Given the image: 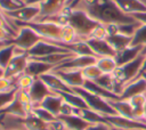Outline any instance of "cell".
I'll use <instances>...</instances> for the list:
<instances>
[{
    "mask_svg": "<svg viewBox=\"0 0 146 130\" xmlns=\"http://www.w3.org/2000/svg\"><path fill=\"white\" fill-rule=\"evenodd\" d=\"M70 8L84 10L90 17L103 25H120L137 22L132 16L124 14L113 0H80Z\"/></svg>",
    "mask_w": 146,
    "mask_h": 130,
    "instance_id": "6da1fadb",
    "label": "cell"
},
{
    "mask_svg": "<svg viewBox=\"0 0 146 130\" xmlns=\"http://www.w3.org/2000/svg\"><path fill=\"white\" fill-rule=\"evenodd\" d=\"M64 24L68 25L80 40L86 41L92 34V32L100 25L99 22L90 17L84 10L78 8H64Z\"/></svg>",
    "mask_w": 146,
    "mask_h": 130,
    "instance_id": "7a4b0ae2",
    "label": "cell"
},
{
    "mask_svg": "<svg viewBox=\"0 0 146 130\" xmlns=\"http://www.w3.org/2000/svg\"><path fill=\"white\" fill-rule=\"evenodd\" d=\"M1 130H50V127L33 114L27 116L2 115Z\"/></svg>",
    "mask_w": 146,
    "mask_h": 130,
    "instance_id": "3957f363",
    "label": "cell"
},
{
    "mask_svg": "<svg viewBox=\"0 0 146 130\" xmlns=\"http://www.w3.org/2000/svg\"><path fill=\"white\" fill-rule=\"evenodd\" d=\"M15 26H27L34 30L42 39L46 40H52V41H62L64 40V33H65V25L51 23V22H40V21H33L27 23H21V22H13Z\"/></svg>",
    "mask_w": 146,
    "mask_h": 130,
    "instance_id": "277c9868",
    "label": "cell"
},
{
    "mask_svg": "<svg viewBox=\"0 0 146 130\" xmlns=\"http://www.w3.org/2000/svg\"><path fill=\"white\" fill-rule=\"evenodd\" d=\"M72 90L84 99V101L87 103V105L90 109H92V111H95V112H97L102 115H114V114H116L115 111L113 109V107L110 105L107 99L88 91L83 87L72 88Z\"/></svg>",
    "mask_w": 146,
    "mask_h": 130,
    "instance_id": "5b68a950",
    "label": "cell"
},
{
    "mask_svg": "<svg viewBox=\"0 0 146 130\" xmlns=\"http://www.w3.org/2000/svg\"><path fill=\"white\" fill-rule=\"evenodd\" d=\"M144 56L145 55L141 54L137 58H135L133 60H131L127 64H123L121 66H117V68L114 71L113 76L119 82V84L122 87V89L127 83H129V82H131L138 78L141 65H143Z\"/></svg>",
    "mask_w": 146,
    "mask_h": 130,
    "instance_id": "8992f818",
    "label": "cell"
},
{
    "mask_svg": "<svg viewBox=\"0 0 146 130\" xmlns=\"http://www.w3.org/2000/svg\"><path fill=\"white\" fill-rule=\"evenodd\" d=\"M18 33L17 35L9 41L10 44H14L17 49H21L23 51H29L33 46H35L42 38L31 27L27 26H18Z\"/></svg>",
    "mask_w": 146,
    "mask_h": 130,
    "instance_id": "52a82bcc",
    "label": "cell"
},
{
    "mask_svg": "<svg viewBox=\"0 0 146 130\" xmlns=\"http://www.w3.org/2000/svg\"><path fill=\"white\" fill-rule=\"evenodd\" d=\"M29 59H30V57L26 51H23V50L16 48V52H15L14 57L11 58V60L9 62L7 67L3 70V76L15 80L19 75H22L25 72Z\"/></svg>",
    "mask_w": 146,
    "mask_h": 130,
    "instance_id": "ba28073f",
    "label": "cell"
},
{
    "mask_svg": "<svg viewBox=\"0 0 146 130\" xmlns=\"http://www.w3.org/2000/svg\"><path fill=\"white\" fill-rule=\"evenodd\" d=\"M40 14V5H25L24 7L9 11V13H3V15L9 18L11 22H21V23H27V22H33L39 17Z\"/></svg>",
    "mask_w": 146,
    "mask_h": 130,
    "instance_id": "9c48e42d",
    "label": "cell"
},
{
    "mask_svg": "<svg viewBox=\"0 0 146 130\" xmlns=\"http://www.w3.org/2000/svg\"><path fill=\"white\" fill-rule=\"evenodd\" d=\"M106 122L114 129L119 130H141L146 129V122L141 120H133L123 117L121 115H104Z\"/></svg>",
    "mask_w": 146,
    "mask_h": 130,
    "instance_id": "30bf717a",
    "label": "cell"
},
{
    "mask_svg": "<svg viewBox=\"0 0 146 130\" xmlns=\"http://www.w3.org/2000/svg\"><path fill=\"white\" fill-rule=\"evenodd\" d=\"M58 52H71V51L48 40L42 39L27 51V55L30 58H39V57H44V56H48L51 54H58Z\"/></svg>",
    "mask_w": 146,
    "mask_h": 130,
    "instance_id": "8fae6325",
    "label": "cell"
},
{
    "mask_svg": "<svg viewBox=\"0 0 146 130\" xmlns=\"http://www.w3.org/2000/svg\"><path fill=\"white\" fill-rule=\"evenodd\" d=\"M97 57L88 55H74L71 58L65 59L62 64L56 66L52 71L57 70H82L89 65H94L97 62Z\"/></svg>",
    "mask_w": 146,
    "mask_h": 130,
    "instance_id": "7c38bea8",
    "label": "cell"
},
{
    "mask_svg": "<svg viewBox=\"0 0 146 130\" xmlns=\"http://www.w3.org/2000/svg\"><path fill=\"white\" fill-rule=\"evenodd\" d=\"M87 44L94 52V55L97 58L100 57H115L116 52L111 47V44L106 41V39H96V38H89L86 40Z\"/></svg>",
    "mask_w": 146,
    "mask_h": 130,
    "instance_id": "4fadbf2b",
    "label": "cell"
},
{
    "mask_svg": "<svg viewBox=\"0 0 146 130\" xmlns=\"http://www.w3.org/2000/svg\"><path fill=\"white\" fill-rule=\"evenodd\" d=\"M56 75H58L63 82L68 86L71 89L72 88H78V87H83L84 79L82 76L81 70H57V71H51Z\"/></svg>",
    "mask_w": 146,
    "mask_h": 130,
    "instance_id": "5bb4252c",
    "label": "cell"
},
{
    "mask_svg": "<svg viewBox=\"0 0 146 130\" xmlns=\"http://www.w3.org/2000/svg\"><path fill=\"white\" fill-rule=\"evenodd\" d=\"M40 5V14L35 21H41L62 13L65 8L64 0H44Z\"/></svg>",
    "mask_w": 146,
    "mask_h": 130,
    "instance_id": "9a60e30c",
    "label": "cell"
},
{
    "mask_svg": "<svg viewBox=\"0 0 146 130\" xmlns=\"http://www.w3.org/2000/svg\"><path fill=\"white\" fill-rule=\"evenodd\" d=\"M145 92H146V80L143 76H140V78L127 83L123 87L120 98L121 99H130L135 96L145 95Z\"/></svg>",
    "mask_w": 146,
    "mask_h": 130,
    "instance_id": "2e32d148",
    "label": "cell"
},
{
    "mask_svg": "<svg viewBox=\"0 0 146 130\" xmlns=\"http://www.w3.org/2000/svg\"><path fill=\"white\" fill-rule=\"evenodd\" d=\"M27 92H29V95L31 97V100L34 104V106H38L47 96L52 94V91L44 84V82L40 78H36L34 80L33 84L27 90Z\"/></svg>",
    "mask_w": 146,
    "mask_h": 130,
    "instance_id": "e0dca14e",
    "label": "cell"
},
{
    "mask_svg": "<svg viewBox=\"0 0 146 130\" xmlns=\"http://www.w3.org/2000/svg\"><path fill=\"white\" fill-rule=\"evenodd\" d=\"M52 70H54V66H51V65H49L47 63H43L41 60L30 58L24 73L36 79V78H40L41 75H43L46 73L51 72Z\"/></svg>",
    "mask_w": 146,
    "mask_h": 130,
    "instance_id": "ac0fdd59",
    "label": "cell"
},
{
    "mask_svg": "<svg viewBox=\"0 0 146 130\" xmlns=\"http://www.w3.org/2000/svg\"><path fill=\"white\" fill-rule=\"evenodd\" d=\"M64 104V100L63 98L56 94V92H52L50 94L49 96H47L38 106L47 109L48 112H50L51 114H54L56 117L60 114V109H62V106Z\"/></svg>",
    "mask_w": 146,
    "mask_h": 130,
    "instance_id": "d6986e66",
    "label": "cell"
},
{
    "mask_svg": "<svg viewBox=\"0 0 146 130\" xmlns=\"http://www.w3.org/2000/svg\"><path fill=\"white\" fill-rule=\"evenodd\" d=\"M40 79L44 82V84L52 91V92H59V91H72V89L66 86L63 80L56 75L54 72H49V73H46L43 75L40 76Z\"/></svg>",
    "mask_w": 146,
    "mask_h": 130,
    "instance_id": "ffe728a7",
    "label": "cell"
},
{
    "mask_svg": "<svg viewBox=\"0 0 146 130\" xmlns=\"http://www.w3.org/2000/svg\"><path fill=\"white\" fill-rule=\"evenodd\" d=\"M108 103L113 107V109L115 111V113L117 115H121V116L128 117V119L137 120L135 116L133 108H132V106L128 99H121V98L120 99H110Z\"/></svg>",
    "mask_w": 146,
    "mask_h": 130,
    "instance_id": "44dd1931",
    "label": "cell"
},
{
    "mask_svg": "<svg viewBox=\"0 0 146 130\" xmlns=\"http://www.w3.org/2000/svg\"><path fill=\"white\" fill-rule=\"evenodd\" d=\"M116 6L127 15H135L141 11H146V6L140 0H113Z\"/></svg>",
    "mask_w": 146,
    "mask_h": 130,
    "instance_id": "7402d4cb",
    "label": "cell"
},
{
    "mask_svg": "<svg viewBox=\"0 0 146 130\" xmlns=\"http://www.w3.org/2000/svg\"><path fill=\"white\" fill-rule=\"evenodd\" d=\"M143 47H133V46H129L128 48L116 52L115 55V60L117 63V66H121L123 64H127L131 60H133L135 58H137L139 55L143 54Z\"/></svg>",
    "mask_w": 146,
    "mask_h": 130,
    "instance_id": "603a6c76",
    "label": "cell"
},
{
    "mask_svg": "<svg viewBox=\"0 0 146 130\" xmlns=\"http://www.w3.org/2000/svg\"><path fill=\"white\" fill-rule=\"evenodd\" d=\"M106 41L111 44V47L115 50V52H119L131 44L132 36L122 33H114V34H108L106 36Z\"/></svg>",
    "mask_w": 146,
    "mask_h": 130,
    "instance_id": "cb8c5ba5",
    "label": "cell"
},
{
    "mask_svg": "<svg viewBox=\"0 0 146 130\" xmlns=\"http://www.w3.org/2000/svg\"><path fill=\"white\" fill-rule=\"evenodd\" d=\"M59 120H62L65 125L71 129V130H86L88 129L91 123L87 122L86 120H83L82 117L75 115V114H72V115H59L57 116Z\"/></svg>",
    "mask_w": 146,
    "mask_h": 130,
    "instance_id": "d4e9b609",
    "label": "cell"
},
{
    "mask_svg": "<svg viewBox=\"0 0 146 130\" xmlns=\"http://www.w3.org/2000/svg\"><path fill=\"white\" fill-rule=\"evenodd\" d=\"M56 94H58L65 103H67L68 105H71L74 108H89L87 103L84 101V99L81 96H79L78 94H75L73 90L72 91H59Z\"/></svg>",
    "mask_w": 146,
    "mask_h": 130,
    "instance_id": "484cf974",
    "label": "cell"
},
{
    "mask_svg": "<svg viewBox=\"0 0 146 130\" xmlns=\"http://www.w3.org/2000/svg\"><path fill=\"white\" fill-rule=\"evenodd\" d=\"M16 52V47L9 42L0 47V68L5 70Z\"/></svg>",
    "mask_w": 146,
    "mask_h": 130,
    "instance_id": "4316f807",
    "label": "cell"
},
{
    "mask_svg": "<svg viewBox=\"0 0 146 130\" xmlns=\"http://www.w3.org/2000/svg\"><path fill=\"white\" fill-rule=\"evenodd\" d=\"M96 65L103 72V74H113L117 68V63L115 57H100L97 59Z\"/></svg>",
    "mask_w": 146,
    "mask_h": 130,
    "instance_id": "83f0119b",
    "label": "cell"
},
{
    "mask_svg": "<svg viewBox=\"0 0 146 130\" xmlns=\"http://www.w3.org/2000/svg\"><path fill=\"white\" fill-rule=\"evenodd\" d=\"M130 46L146 48V24H140V26L136 30Z\"/></svg>",
    "mask_w": 146,
    "mask_h": 130,
    "instance_id": "f1b7e54d",
    "label": "cell"
},
{
    "mask_svg": "<svg viewBox=\"0 0 146 130\" xmlns=\"http://www.w3.org/2000/svg\"><path fill=\"white\" fill-rule=\"evenodd\" d=\"M25 5V0H0V10L2 13H9L19 9Z\"/></svg>",
    "mask_w": 146,
    "mask_h": 130,
    "instance_id": "f546056e",
    "label": "cell"
},
{
    "mask_svg": "<svg viewBox=\"0 0 146 130\" xmlns=\"http://www.w3.org/2000/svg\"><path fill=\"white\" fill-rule=\"evenodd\" d=\"M81 72H82V76L86 81H96L99 76L103 75V72L98 68V66L96 64L89 65V66L82 68Z\"/></svg>",
    "mask_w": 146,
    "mask_h": 130,
    "instance_id": "4dcf8cb0",
    "label": "cell"
},
{
    "mask_svg": "<svg viewBox=\"0 0 146 130\" xmlns=\"http://www.w3.org/2000/svg\"><path fill=\"white\" fill-rule=\"evenodd\" d=\"M31 114H33L35 117H38L39 120L43 121V122L47 123V124L52 123V122L57 119L54 114H51L50 112H48L47 109H44V108H42V107H40V106H34V108H33V111H32Z\"/></svg>",
    "mask_w": 146,
    "mask_h": 130,
    "instance_id": "1f68e13d",
    "label": "cell"
},
{
    "mask_svg": "<svg viewBox=\"0 0 146 130\" xmlns=\"http://www.w3.org/2000/svg\"><path fill=\"white\" fill-rule=\"evenodd\" d=\"M34 80H35V78L23 73L22 75H19L18 78L15 79V83H16L17 89H19V90H26L27 91L31 88V86L33 84Z\"/></svg>",
    "mask_w": 146,
    "mask_h": 130,
    "instance_id": "d6a6232c",
    "label": "cell"
},
{
    "mask_svg": "<svg viewBox=\"0 0 146 130\" xmlns=\"http://www.w3.org/2000/svg\"><path fill=\"white\" fill-rule=\"evenodd\" d=\"M18 89H13L10 91H5V92H0V111H2L3 108H6L16 97Z\"/></svg>",
    "mask_w": 146,
    "mask_h": 130,
    "instance_id": "836d02e7",
    "label": "cell"
},
{
    "mask_svg": "<svg viewBox=\"0 0 146 130\" xmlns=\"http://www.w3.org/2000/svg\"><path fill=\"white\" fill-rule=\"evenodd\" d=\"M13 89H17L15 80L8 79L6 76H0V92H5V91H10Z\"/></svg>",
    "mask_w": 146,
    "mask_h": 130,
    "instance_id": "e575fe53",
    "label": "cell"
},
{
    "mask_svg": "<svg viewBox=\"0 0 146 130\" xmlns=\"http://www.w3.org/2000/svg\"><path fill=\"white\" fill-rule=\"evenodd\" d=\"M15 36L3 26L0 24V42H9Z\"/></svg>",
    "mask_w": 146,
    "mask_h": 130,
    "instance_id": "d590c367",
    "label": "cell"
},
{
    "mask_svg": "<svg viewBox=\"0 0 146 130\" xmlns=\"http://www.w3.org/2000/svg\"><path fill=\"white\" fill-rule=\"evenodd\" d=\"M86 130H114L108 123L106 122H103V123H95V124H91L88 129Z\"/></svg>",
    "mask_w": 146,
    "mask_h": 130,
    "instance_id": "8d00e7d4",
    "label": "cell"
},
{
    "mask_svg": "<svg viewBox=\"0 0 146 130\" xmlns=\"http://www.w3.org/2000/svg\"><path fill=\"white\" fill-rule=\"evenodd\" d=\"M132 17L135 18V21H137L140 24H146V11H141L138 14L132 15Z\"/></svg>",
    "mask_w": 146,
    "mask_h": 130,
    "instance_id": "74e56055",
    "label": "cell"
},
{
    "mask_svg": "<svg viewBox=\"0 0 146 130\" xmlns=\"http://www.w3.org/2000/svg\"><path fill=\"white\" fill-rule=\"evenodd\" d=\"M145 56H144V60H143V65H141V68H140V72H139V75H138V78H140L144 73H146V52L144 54ZM137 78V79H138Z\"/></svg>",
    "mask_w": 146,
    "mask_h": 130,
    "instance_id": "f35d334b",
    "label": "cell"
},
{
    "mask_svg": "<svg viewBox=\"0 0 146 130\" xmlns=\"http://www.w3.org/2000/svg\"><path fill=\"white\" fill-rule=\"evenodd\" d=\"M44 0H25V2L27 5H35V3H41L43 2Z\"/></svg>",
    "mask_w": 146,
    "mask_h": 130,
    "instance_id": "ab89813d",
    "label": "cell"
},
{
    "mask_svg": "<svg viewBox=\"0 0 146 130\" xmlns=\"http://www.w3.org/2000/svg\"><path fill=\"white\" fill-rule=\"evenodd\" d=\"M143 120L146 122V103H145L144 108H143Z\"/></svg>",
    "mask_w": 146,
    "mask_h": 130,
    "instance_id": "60d3db41",
    "label": "cell"
},
{
    "mask_svg": "<svg viewBox=\"0 0 146 130\" xmlns=\"http://www.w3.org/2000/svg\"><path fill=\"white\" fill-rule=\"evenodd\" d=\"M1 120H2V115H0V130H1Z\"/></svg>",
    "mask_w": 146,
    "mask_h": 130,
    "instance_id": "b9f144b4",
    "label": "cell"
},
{
    "mask_svg": "<svg viewBox=\"0 0 146 130\" xmlns=\"http://www.w3.org/2000/svg\"><path fill=\"white\" fill-rule=\"evenodd\" d=\"M141 76H143V78H144V79H145V80H146V73H144V74H143V75H141Z\"/></svg>",
    "mask_w": 146,
    "mask_h": 130,
    "instance_id": "7bdbcfd3",
    "label": "cell"
},
{
    "mask_svg": "<svg viewBox=\"0 0 146 130\" xmlns=\"http://www.w3.org/2000/svg\"><path fill=\"white\" fill-rule=\"evenodd\" d=\"M68 1H70V0H64V3H65V6H66V3H67Z\"/></svg>",
    "mask_w": 146,
    "mask_h": 130,
    "instance_id": "ee69618b",
    "label": "cell"
},
{
    "mask_svg": "<svg viewBox=\"0 0 146 130\" xmlns=\"http://www.w3.org/2000/svg\"><path fill=\"white\" fill-rule=\"evenodd\" d=\"M145 52H146V48H144V49H143V54H145Z\"/></svg>",
    "mask_w": 146,
    "mask_h": 130,
    "instance_id": "f6af8a7d",
    "label": "cell"
},
{
    "mask_svg": "<svg viewBox=\"0 0 146 130\" xmlns=\"http://www.w3.org/2000/svg\"><path fill=\"white\" fill-rule=\"evenodd\" d=\"M141 130H146V129H141Z\"/></svg>",
    "mask_w": 146,
    "mask_h": 130,
    "instance_id": "bcb514c9",
    "label": "cell"
}]
</instances>
